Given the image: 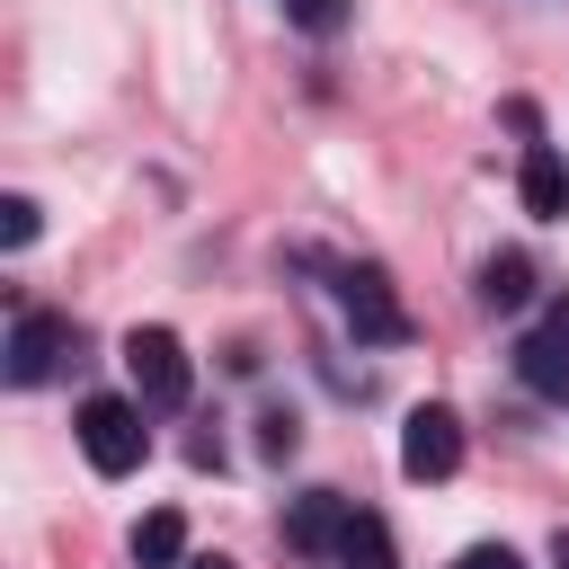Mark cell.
<instances>
[{
	"label": "cell",
	"mask_w": 569,
	"mask_h": 569,
	"mask_svg": "<svg viewBox=\"0 0 569 569\" xmlns=\"http://www.w3.org/2000/svg\"><path fill=\"white\" fill-rule=\"evenodd\" d=\"M80 453H89V471H107V480H124V471H142V453H151V427H142V400H116V391H89V400H80Z\"/></svg>",
	"instance_id": "6da1fadb"
},
{
	"label": "cell",
	"mask_w": 569,
	"mask_h": 569,
	"mask_svg": "<svg viewBox=\"0 0 569 569\" xmlns=\"http://www.w3.org/2000/svg\"><path fill=\"white\" fill-rule=\"evenodd\" d=\"M516 373H525L542 400H569V311H551L542 329L516 338Z\"/></svg>",
	"instance_id": "8992f818"
},
{
	"label": "cell",
	"mask_w": 569,
	"mask_h": 569,
	"mask_svg": "<svg viewBox=\"0 0 569 569\" xmlns=\"http://www.w3.org/2000/svg\"><path fill=\"white\" fill-rule=\"evenodd\" d=\"M36 240V196H0V249H27Z\"/></svg>",
	"instance_id": "4fadbf2b"
},
{
	"label": "cell",
	"mask_w": 569,
	"mask_h": 569,
	"mask_svg": "<svg viewBox=\"0 0 569 569\" xmlns=\"http://www.w3.org/2000/svg\"><path fill=\"white\" fill-rule=\"evenodd\" d=\"M551 569H569V525H560V533H551Z\"/></svg>",
	"instance_id": "2e32d148"
},
{
	"label": "cell",
	"mask_w": 569,
	"mask_h": 569,
	"mask_svg": "<svg viewBox=\"0 0 569 569\" xmlns=\"http://www.w3.org/2000/svg\"><path fill=\"white\" fill-rule=\"evenodd\" d=\"M516 187H525V213H533V222H560V213H569V160H560L551 142H533V151H525Z\"/></svg>",
	"instance_id": "52a82bcc"
},
{
	"label": "cell",
	"mask_w": 569,
	"mask_h": 569,
	"mask_svg": "<svg viewBox=\"0 0 569 569\" xmlns=\"http://www.w3.org/2000/svg\"><path fill=\"white\" fill-rule=\"evenodd\" d=\"M453 569H525V560H516V551H507V542H471V551H462V560H453Z\"/></svg>",
	"instance_id": "9a60e30c"
},
{
	"label": "cell",
	"mask_w": 569,
	"mask_h": 569,
	"mask_svg": "<svg viewBox=\"0 0 569 569\" xmlns=\"http://www.w3.org/2000/svg\"><path fill=\"white\" fill-rule=\"evenodd\" d=\"M124 373H133V400H142V409H178L187 382H196L178 329H124Z\"/></svg>",
	"instance_id": "7a4b0ae2"
},
{
	"label": "cell",
	"mask_w": 569,
	"mask_h": 569,
	"mask_svg": "<svg viewBox=\"0 0 569 569\" xmlns=\"http://www.w3.org/2000/svg\"><path fill=\"white\" fill-rule=\"evenodd\" d=\"M338 302H347L356 338H373V347H400V338H409V311L391 302V276H382V267H347V276H338Z\"/></svg>",
	"instance_id": "277c9868"
},
{
	"label": "cell",
	"mask_w": 569,
	"mask_h": 569,
	"mask_svg": "<svg viewBox=\"0 0 569 569\" xmlns=\"http://www.w3.org/2000/svg\"><path fill=\"white\" fill-rule=\"evenodd\" d=\"M338 569H400V542H391V525L373 516V507H347V525H338V551H329Z\"/></svg>",
	"instance_id": "ba28073f"
},
{
	"label": "cell",
	"mask_w": 569,
	"mask_h": 569,
	"mask_svg": "<svg viewBox=\"0 0 569 569\" xmlns=\"http://www.w3.org/2000/svg\"><path fill=\"white\" fill-rule=\"evenodd\" d=\"M400 471L409 480H453L462 471V418L453 409H409V427H400Z\"/></svg>",
	"instance_id": "3957f363"
},
{
	"label": "cell",
	"mask_w": 569,
	"mask_h": 569,
	"mask_svg": "<svg viewBox=\"0 0 569 569\" xmlns=\"http://www.w3.org/2000/svg\"><path fill=\"white\" fill-rule=\"evenodd\" d=\"M187 569H231V560H222V551H196V560H187Z\"/></svg>",
	"instance_id": "e0dca14e"
},
{
	"label": "cell",
	"mask_w": 569,
	"mask_h": 569,
	"mask_svg": "<svg viewBox=\"0 0 569 569\" xmlns=\"http://www.w3.org/2000/svg\"><path fill=\"white\" fill-rule=\"evenodd\" d=\"M284 18H293L302 36H338V27H347V0H284Z\"/></svg>",
	"instance_id": "7c38bea8"
},
{
	"label": "cell",
	"mask_w": 569,
	"mask_h": 569,
	"mask_svg": "<svg viewBox=\"0 0 569 569\" xmlns=\"http://www.w3.org/2000/svg\"><path fill=\"white\" fill-rule=\"evenodd\" d=\"M338 525H347V498H329V489H311V498L284 507V542L293 551H338Z\"/></svg>",
	"instance_id": "9c48e42d"
},
{
	"label": "cell",
	"mask_w": 569,
	"mask_h": 569,
	"mask_svg": "<svg viewBox=\"0 0 569 569\" xmlns=\"http://www.w3.org/2000/svg\"><path fill=\"white\" fill-rule=\"evenodd\" d=\"M133 560H142V569H169V560H187V525H178V507H151V516L133 525Z\"/></svg>",
	"instance_id": "8fae6325"
},
{
	"label": "cell",
	"mask_w": 569,
	"mask_h": 569,
	"mask_svg": "<svg viewBox=\"0 0 569 569\" xmlns=\"http://www.w3.org/2000/svg\"><path fill=\"white\" fill-rule=\"evenodd\" d=\"M62 347H71V320H53V311H18V329H9V382L36 391V382L62 365Z\"/></svg>",
	"instance_id": "5b68a950"
},
{
	"label": "cell",
	"mask_w": 569,
	"mask_h": 569,
	"mask_svg": "<svg viewBox=\"0 0 569 569\" xmlns=\"http://www.w3.org/2000/svg\"><path fill=\"white\" fill-rule=\"evenodd\" d=\"M480 302H489V311H525V302H533V258H525V249H498V258L480 267Z\"/></svg>",
	"instance_id": "30bf717a"
},
{
	"label": "cell",
	"mask_w": 569,
	"mask_h": 569,
	"mask_svg": "<svg viewBox=\"0 0 569 569\" xmlns=\"http://www.w3.org/2000/svg\"><path fill=\"white\" fill-rule=\"evenodd\" d=\"M258 445H267V453H276V462H284V453H293V445H302V436H293V418H284V409H276V418H258Z\"/></svg>",
	"instance_id": "5bb4252c"
}]
</instances>
